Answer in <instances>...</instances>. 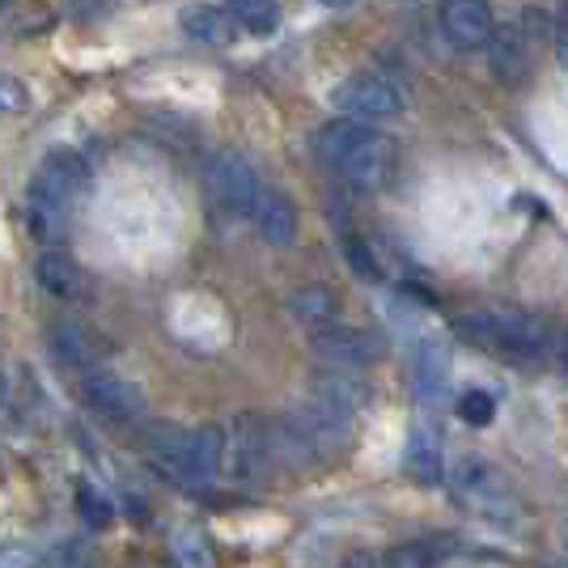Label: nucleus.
Here are the masks:
<instances>
[{"mask_svg":"<svg viewBox=\"0 0 568 568\" xmlns=\"http://www.w3.org/2000/svg\"><path fill=\"white\" fill-rule=\"evenodd\" d=\"M318 162L356 191H382L399 170V141L361 119H335L314 136Z\"/></svg>","mask_w":568,"mask_h":568,"instance_id":"1","label":"nucleus"},{"mask_svg":"<svg viewBox=\"0 0 568 568\" xmlns=\"http://www.w3.org/2000/svg\"><path fill=\"white\" fill-rule=\"evenodd\" d=\"M90 191V166L77 149H51L43 153V162L30 179V230L55 242L60 230L69 225V216L77 213V204Z\"/></svg>","mask_w":568,"mask_h":568,"instance_id":"2","label":"nucleus"},{"mask_svg":"<svg viewBox=\"0 0 568 568\" xmlns=\"http://www.w3.org/2000/svg\"><path fill=\"white\" fill-rule=\"evenodd\" d=\"M450 327L458 339H467L475 348H488V353H500V356H535L544 353L547 339H551L547 318L518 306L467 310V314L454 318Z\"/></svg>","mask_w":568,"mask_h":568,"instance_id":"3","label":"nucleus"},{"mask_svg":"<svg viewBox=\"0 0 568 568\" xmlns=\"http://www.w3.org/2000/svg\"><path fill=\"white\" fill-rule=\"evenodd\" d=\"M335 111L344 119H361V123H374V119H395L407 106V94L395 77L386 72H353L335 85Z\"/></svg>","mask_w":568,"mask_h":568,"instance_id":"4","label":"nucleus"},{"mask_svg":"<svg viewBox=\"0 0 568 568\" xmlns=\"http://www.w3.org/2000/svg\"><path fill=\"white\" fill-rule=\"evenodd\" d=\"M204 187H209L216 209H225V213H234V216H255V204H260V191H263L251 162H246L242 153H234V149L216 153L213 162H209Z\"/></svg>","mask_w":568,"mask_h":568,"instance_id":"5","label":"nucleus"},{"mask_svg":"<svg viewBox=\"0 0 568 568\" xmlns=\"http://www.w3.org/2000/svg\"><path fill=\"white\" fill-rule=\"evenodd\" d=\"M314 356L323 365H332L335 374H353V369H369L374 361L386 356V339L365 327H323L314 335Z\"/></svg>","mask_w":568,"mask_h":568,"instance_id":"6","label":"nucleus"},{"mask_svg":"<svg viewBox=\"0 0 568 568\" xmlns=\"http://www.w3.org/2000/svg\"><path fill=\"white\" fill-rule=\"evenodd\" d=\"M81 403L94 412L98 420L128 425V420H141L144 390L136 382L119 378V374H90V378L81 382Z\"/></svg>","mask_w":568,"mask_h":568,"instance_id":"7","label":"nucleus"},{"mask_svg":"<svg viewBox=\"0 0 568 568\" xmlns=\"http://www.w3.org/2000/svg\"><path fill=\"white\" fill-rule=\"evenodd\" d=\"M442 30L458 51H475L493 43L497 22H493L488 0H446L442 4Z\"/></svg>","mask_w":568,"mask_h":568,"instance_id":"8","label":"nucleus"},{"mask_svg":"<svg viewBox=\"0 0 568 568\" xmlns=\"http://www.w3.org/2000/svg\"><path fill=\"white\" fill-rule=\"evenodd\" d=\"M34 276H39V284L48 288L55 302H64V306H85V302L94 297L85 267L72 260L69 251H43L39 263H34Z\"/></svg>","mask_w":568,"mask_h":568,"instance_id":"9","label":"nucleus"},{"mask_svg":"<svg viewBox=\"0 0 568 568\" xmlns=\"http://www.w3.org/2000/svg\"><path fill=\"white\" fill-rule=\"evenodd\" d=\"M48 344L51 353L60 356L64 365H72V369H98V361L106 353L102 335L94 327H85L81 318H55L48 327Z\"/></svg>","mask_w":568,"mask_h":568,"instance_id":"10","label":"nucleus"},{"mask_svg":"<svg viewBox=\"0 0 568 568\" xmlns=\"http://www.w3.org/2000/svg\"><path fill=\"white\" fill-rule=\"evenodd\" d=\"M225 454H230V471L234 479H260L263 463L272 454V442H267V428H263L260 416H237L234 420V442H225Z\"/></svg>","mask_w":568,"mask_h":568,"instance_id":"11","label":"nucleus"},{"mask_svg":"<svg viewBox=\"0 0 568 568\" xmlns=\"http://www.w3.org/2000/svg\"><path fill=\"white\" fill-rule=\"evenodd\" d=\"M450 382V348L442 335H420L416 348H412V386L425 403L442 399Z\"/></svg>","mask_w":568,"mask_h":568,"instance_id":"12","label":"nucleus"},{"mask_svg":"<svg viewBox=\"0 0 568 568\" xmlns=\"http://www.w3.org/2000/svg\"><path fill=\"white\" fill-rule=\"evenodd\" d=\"M454 493L467 500L471 509H479V514H497L500 505H509V493H505L500 475L488 463H479V458H463L454 467Z\"/></svg>","mask_w":568,"mask_h":568,"instance_id":"13","label":"nucleus"},{"mask_svg":"<svg viewBox=\"0 0 568 568\" xmlns=\"http://www.w3.org/2000/svg\"><path fill=\"white\" fill-rule=\"evenodd\" d=\"M144 454L158 471L174 475V479H187L191 467V433L179 425H149L144 428Z\"/></svg>","mask_w":568,"mask_h":568,"instance_id":"14","label":"nucleus"},{"mask_svg":"<svg viewBox=\"0 0 568 568\" xmlns=\"http://www.w3.org/2000/svg\"><path fill=\"white\" fill-rule=\"evenodd\" d=\"M403 471L416 484H442L446 463H442V437L428 425H416L407 433V450H403Z\"/></svg>","mask_w":568,"mask_h":568,"instance_id":"15","label":"nucleus"},{"mask_svg":"<svg viewBox=\"0 0 568 568\" xmlns=\"http://www.w3.org/2000/svg\"><path fill=\"white\" fill-rule=\"evenodd\" d=\"M255 225L267 246H293L297 237V209L284 191H260V204H255Z\"/></svg>","mask_w":568,"mask_h":568,"instance_id":"16","label":"nucleus"},{"mask_svg":"<svg viewBox=\"0 0 568 568\" xmlns=\"http://www.w3.org/2000/svg\"><path fill=\"white\" fill-rule=\"evenodd\" d=\"M183 34H191L195 43H209V48H225V43H234L237 22L230 18V9L191 4V9H183Z\"/></svg>","mask_w":568,"mask_h":568,"instance_id":"17","label":"nucleus"},{"mask_svg":"<svg viewBox=\"0 0 568 568\" xmlns=\"http://www.w3.org/2000/svg\"><path fill=\"white\" fill-rule=\"evenodd\" d=\"M225 467V433L216 425H204L191 433V467L187 479L191 484H213Z\"/></svg>","mask_w":568,"mask_h":568,"instance_id":"18","label":"nucleus"},{"mask_svg":"<svg viewBox=\"0 0 568 568\" xmlns=\"http://www.w3.org/2000/svg\"><path fill=\"white\" fill-rule=\"evenodd\" d=\"M288 310H293V318H302L306 327H332L335 318H339V293L327 288V284H302L293 297H288Z\"/></svg>","mask_w":568,"mask_h":568,"instance_id":"19","label":"nucleus"},{"mask_svg":"<svg viewBox=\"0 0 568 568\" xmlns=\"http://www.w3.org/2000/svg\"><path fill=\"white\" fill-rule=\"evenodd\" d=\"M488 51H493V69H497L500 81H521L526 77V64H530V55H526V39H521V30H497L493 34V43H488Z\"/></svg>","mask_w":568,"mask_h":568,"instance_id":"20","label":"nucleus"},{"mask_svg":"<svg viewBox=\"0 0 568 568\" xmlns=\"http://www.w3.org/2000/svg\"><path fill=\"white\" fill-rule=\"evenodd\" d=\"M225 9L237 22V30H246V34H272L276 22H281L276 0H230Z\"/></svg>","mask_w":568,"mask_h":568,"instance_id":"21","label":"nucleus"},{"mask_svg":"<svg viewBox=\"0 0 568 568\" xmlns=\"http://www.w3.org/2000/svg\"><path fill=\"white\" fill-rule=\"evenodd\" d=\"M170 556H174V565L179 568H216L213 544H209L200 530H183V535H174Z\"/></svg>","mask_w":568,"mask_h":568,"instance_id":"22","label":"nucleus"},{"mask_svg":"<svg viewBox=\"0 0 568 568\" xmlns=\"http://www.w3.org/2000/svg\"><path fill=\"white\" fill-rule=\"evenodd\" d=\"M437 565V547L416 539V544H399L382 556V568H433Z\"/></svg>","mask_w":568,"mask_h":568,"instance_id":"23","label":"nucleus"},{"mask_svg":"<svg viewBox=\"0 0 568 568\" xmlns=\"http://www.w3.org/2000/svg\"><path fill=\"white\" fill-rule=\"evenodd\" d=\"M458 420L471 428H488L497 420V399H493L488 390H467V395L458 399Z\"/></svg>","mask_w":568,"mask_h":568,"instance_id":"24","label":"nucleus"},{"mask_svg":"<svg viewBox=\"0 0 568 568\" xmlns=\"http://www.w3.org/2000/svg\"><path fill=\"white\" fill-rule=\"evenodd\" d=\"M77 505H81V518L90 521V526H111V518H115L111 500L98 497L90 484H81V488H77Z\"/></svg>","mask_w":568,"mask_h":568,"instance_id":"25","label":"nucleus"},{"mask_svg":"<svg viewBox=\"0 0 568 568\" xmlns=\"http://www.w3.org/2000/svg\"><path fill=\"white\" fill-rule=\"evenodd\" d=\"M39 568H90V551H85V544L69 539V544H55V547H51Z\"/></svg>","mask_w":568,"mask_h":568,"instance_id":"26","label":"nucleus"},{"mask_svg":"<svg viewBox=\"0 0 568 568\" xmlns=\"http://www.w3.org/2000/svg\"><path fill=\"white\" fill-rule=\"evenodd\" d=\"M348 263H353V272L361 276V281H382V267H378V260L365 251V242H348Z\"/></svg>","mask_w":568,"mask_h":568,"instance_id":"27","label":"nucleus"},{"mask_svg":"<svg viewBox=\"0 0 568 568\" xmlns=\"http://www.w3.org/2000/svg\"><path fill=\"white\" fill-rule=\"evenodd\" d=\"M0 568H34V560L26 556L22 547H4L0 551Z\"/></svg>","mask_w":568,"mask_h":568,"instance_id":"28","label":"nucleus"},{"mask_svg":"<svg viewBox=\"0 0 568 568\" xmlns=\"http://www.w3.org/2000/svg\"><path fill=\"white\" fill-rule=\"evenodd\" d=\"M339 568H382V560H374L369 551H361V556H353V560H344Z\"/></svg>","mask_w":568,"mask_h":568,"instance_id":"29","label":"nucleus"},{"mask_svg":"<svg viewBox=\"0 0 568 568\" xmlns=\"http://www.w3.org/2000/svg\"><path fill=\"white\" fill-rule=\"evenodd\" d=\"M4 403H9V374L0 369V407H4Z\"/></svg>","mask_w":568,"mask_h":568,"instance_id":"30","label":"nucleus"},{"mask_svg":"<svg viewBox=\"0 0 568 568\" xmlns=\"http://www.w3.org/2000/svg\"><path fill=\"white\" fill-rule=\"evenodd\" d=\"M323 4H327V9H348L353 0H323Z\"/></svg>","mask_w":568,"mask_h":568,"instance_id":"31","label":"nucleus"},{"mask_svg":"<svg viewBox=\"0 0 568 568\" xmlns=\"http://www.w3.org/2000/svg\"><path fill=\"white\" fill-rule=\"evenodd\" d=\"M560 361H565V369H568V335L560 339Z\"/></svg>","mask_w":568,"mask_h":568,"instance_id":"32","label":"nucleus"},{"mask_svg":"<svg viewBox=\"0 0 568 568\" xmlns=\"http://www.w3.org/2000/svg\"><path fill=\"white\" fill-rule=\"evenodd\" d=\"M0 4H4V0H0Z\"/></svg>","mask_w":568,"mask_h":568,"instance_id":"33","label":"nucleus"}]
</instances>
